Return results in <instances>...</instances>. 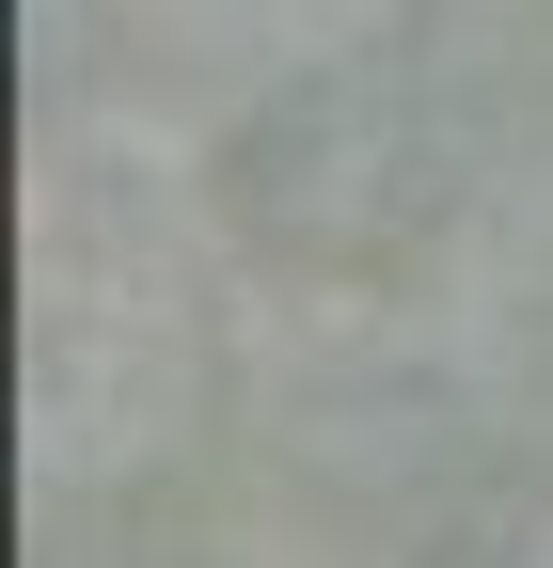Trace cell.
<instances>
[{
    "mask_svg": "<svg viewBox=\"0 0 553 568\" xmlns=\"http://www.w3.org/2000/svg\"><path fill=\"white\" fill-rule=\"evenodd\" d=\"M380 17H395V0H111V32L143 48V63H174V80H222V95L301 80V63L364 48Z\"/></svg>",
    "mask_w": 553,
    "mask_h": 568,
    "instance_id": "1",
    "label": "cell"
}]
</instances>
